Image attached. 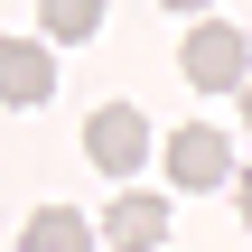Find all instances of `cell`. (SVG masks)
Instances as JSON below:
<instances>
[{"label": "cell", "instance_id": "obj_1", "mask_svg": "<svg viewBox=\"0 0 252 252\" xmlns=\"http://www.w3.org/2000/svg\"><path fill=\"white\" fill-rule=\"evenodd\" d=\"M187 84H196V94H243V84H252V47H243L234 19L187 28Z\"/></svg>", "mask_w": 252, "mask_h": 252}, {"label": "cell", "instance_id": "obj_2", "mask_svg": "<svg viewBox=\"0 0 252 252\" xmlns=\"http://www.w3.org/2000/svg\"><path fill=\"white\" fill-rule=\"evenodd\" d=\"M84 159H94V168H112V178H131V168L150 159V122H140L131 103H103V112L84 122Z\"/></svg>", "mask_w": 252, "mask_h": 252}, {"label": "cell", "instance_id": "obj_3", "mask_svg": "<svg viewBox=\"0 0 252 252\" xmlns=\"http://www.w3.org/2000/svg\"><path fill=\"white\" fill-rule=\"evenodd\" d=\"M159 159H168V178H178V187H234V178H243V168H234V140H224V131H206V122H187Z\"/></svg>", "mask_w": 252, "mask_h": 252}, {"label": "cell", "instance_id": "obj_4", "mask_svg": "<svg viewBox=\"0 0 252 252\" xmlns=\"http://www.w3.org/2000/svg\"><path fill=\"white\" fill-rule=\"evenodd\" d=\"M103 243H112V252H159V243H168V196L122 187V196L103 206Z\"/></svg>", "mask_w": 252, "mask_h": 252}, {"label": "cell", "instance_id": "obj_5", "mask_svg": "<svg viewBox=\"0 0 252 252\" xmlns=\"http://www.w3.org/2000/svg\"><path fill=\"white\" fill-rule=\"evenodd\" d=\"M47 94H56V56H47L37 37H0V103L37 112Z\"/></svg>", "mask_w": 252, "mask_h": 252}, {"label": "cell", "instance_id": "obj_6", "mask_svg": "<svg viewBox=\"0 0 252 252\" xmlns=\"http://www.w3.org/2000/svg\"><path fill=\"white\" fill-rule=\"evenodd\" d=\"M19 252H94V224H84L75 206H37L28 234H19Z\"/></svg>", "mask_w": 252, "mask_h": 252}, {"label": "cell", "instance_id": "obj_7", "mask_svg": "<svg viewBox=\"0 0 252 252\" xmlns=\"http://www.w3.org/2000/svg\"><path fill=\"white\" fill-rule=\"evenodd\" d=\"M94 28H103V9H84V0H56V9H47V37H65V47L94 37Z\"/></svg>", "mask_w": 252, "mask_h": 252}, {"label": "cell", "instance_id": "obj_8", "mask_svg": "<svg viewBox=\"0 0 252 252\" xmlns=\"http://www.w3.org/2000/svg\"><path fill=\"white\" fill-rule=\"evenodd\" d=\"M234 196H243V224H252V168H243V178H234Z\"/></svg>", "mask_w": 252, "mask_h": 252}, {"label": "cell", "instance_id": "obj_9", "mask_svg": "<svg viewBox=\"0 0 252 252\" xmlns=\"http://www.w3.org/2000/svg\"><path fill=\"white\" fill-rule=\"evenodd\" d=\"M243 131H252V84H243Z\"/></svg>", "mask_w": 252, "mask_h": 252}]
</instances>
